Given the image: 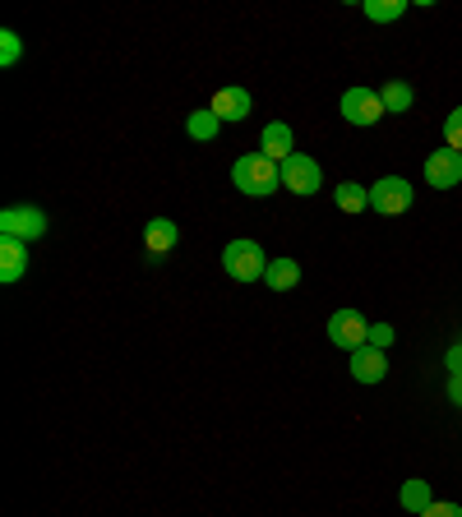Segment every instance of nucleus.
Here are the masks:
<instances>
[{"instance_id":"f257e3e1","label":"nucleus","mask_w":462,"mask_h":517,"mask_svg":"<svg viewBox=\"0 0 462 517\" xmlns=\"http://www.w3.org/2000/svg\"><path fill=\"white\" fill-rule=\"evenodd\" d=\"M231 185L241 194H250V199H268L273 190H282V171L273 157H264L255 148V153L236 157V167H231Z\"/></svg>"},{"instance_id":"f03ea898","label":"nucleus","mask_w":462,"mask_h":517,"mask_svg":"<svg viewBox=\"0 0 462 517\" xmlns=\"http://www.w3.org/2000/svg\"><path fill=\"white\" fill-rule=\"evenodd\" d=\"M222 268H227L231 282H259V277H268V259L255 241H231L222 250Z\"/></svg>"},{"instance_id":"7ed1b4c3","label":"nucleus","mask_w":462,"mask_h":517,"mask_svg":"<svg viewBox=\"0 0 462 517\" xmlns=\"http://www.w3.org/2000/svg\"><path fill=\"white\" fill-rule=\"evenodd\" d=\"M47 236V213L42 208H5L0 213V241H42Z\"/></svg>"},{"instance_id":"20e7f679","label":"nucleus","mask_w":462,"mask_h":517,"mask_svg":"<svg viewBox=\"0 0 462 517\" xmlns=\"http://www.w3.org/2000/svg\"><path fill=\"white\" fill-rule=\"evenodd\" d=\"M412 204H416V190H412V181H402V176H384V181L370 185V208H375V213L398 217Z\"/></svg>"},{"instance_id":"39448f33","label":"nucleus","mask_w":462,"mask_h":517,"mask_svg":"<svg viewBox=\"0 0 462 517\" xmlns=\"http://www.w3.org/2000/svg\"><path fill=\"white\" fill-rule=\"evenodd\" d=\"M384 116H389V111H384L375 88H347V93H342V121L347 125H379Z\"/></svg>"},{"instance_id":"423d86ee","label":"nucleus","mask_w":462,"mask_h":517,"mask_svg":"<svg viewBox=\"0 0 462 517\" xmlns=\"http://www.w3.org/2000/svg\"><path fill=\"white\" fill-rule=\"evenodd\" d=\"M329 337H333V347H342L352 356V351L370 347V324L361 319V310H338L329 319Z\"/></svg>"},{"instance_id":"0eeeda50","label":"nucleus","mask_w":462,"mask_h":517,"mask_svg":"<svg viewBox=\"0 0 462 517\" xmlns=\"http://www.w3.org/2000/svg\"><path fill=\"white\" fill-rule=\"evenodd\" d=\"M278 171H282V185L292 194H315L319 185H324V171H319V162L310 153H292Z\"/></svg>"},{"instance_id":"6e6552de","label":"nucleus","mask_w":462,"mask_h":517,"mask_svg":"<svg viewBox=\"0 0 462 517\" xmlns=\"http://www.w3.org/2000/svg\"><path fill=\"white\" fill-rule=\"evenodd\" d=\"M426 181L435 185V190H453V185L462 181V153H453V148H435V153L426 157Z\"/></svg>"},{"instance_id":"1a4fd4ad","label":"nucleus","mask_w":462,"mask_h":517,"mask_svg":"<svg viewBox=\"0 0 462 517\" xmlns=\"http://www.w3.org/2000/svg\"><path fill=\"white\" fill-rule=\"evenodd\" d=\"M259 153L264 157H273V162H287V157L296 153V134H292V125L287 121H268L264 125V134H259Z\"/></svg>"},{"instance_id":"9d476101","label":"nucleus","mask_w":462,"mask_h":517,"mask_svg":"<svg viewBox=\"0 0 462 517\" xmlns=\"http://www.w3.org/2000/svg\"><path fill=\"white\" fill-rule=\"evenodd\" d=\"M389 374V356L379 347H361V351H352V379L356 384H379Z\"/></svg>"},{"instance_id":"9b49d317","label":"nucleus","mask_w":462,"mask_h":517,"mask_svg":"<svg viewBox=\"0 0 462 517\" xmlns=\"http://www.w3.org/2000/svg\"><path fill=\"white\" fill-rule=\"evenodd\" d=\"M250 111H255V102H250L245 88H222V93H213V116H218L222 125H227V121H245Z\"/></svg>"},{"instance_id":"f8f14e48","label":"nucleus","mask_w":462,"mask_h":517,"mask_svg":"<svg viewBox=\"0 0 462 517\" xmlns=\"http://www.w3.org/2000/svg\"><path fill=\"white\" fill-rule=\"evenodd\" d=\"M28 268V245L24 241H0V282L14 287Z\"/></svg>"},{"instance_id":"ddd939ff","label":"nucleus","mask_w":462,"mask_h":517,"mask_svg":"<svg viewBox=\"0 0 462 517\" xmlns=\"http://www.w3.org/2000/svg\"><path fill=\"white\" fill-rule=\"evenodd\" d=\"M176 241H181V227L171 222V217H153L144 227V245L153 254H167V250H176Z\"/></svg>"},{"instance_id":"4468645a","label":"nucleus","mask_w":462,"mask_h":517,"mask_svg":"<svg viewBox=\"0 0 462 517\" xmlns=\"http://www.w3.org/2000/svg\"><path fill=\"white\" fill-rule=\"evenodd\" d=\"M273 291H292L301 282V264L296 259H268V277H264Z\"/></svg>"},{"instance_id":"2eb2a0df","label":"nucleus","mask_w":462,"mask_h":517,"mask_svg":"<svg viewBox=\"0 0 462 517\" xmlns=\"http://www.w3.org/2000/svg\"><path fill=\"white\" fill-rule=\"evenodd\" d=\"M398 504L407 508V513L421 517L430 504H435V494H430V481H407V485L398 490Z\"/></svg>"},{"instance_id":"dca6fc26","label":"nucleus","mask_w":462,"mask_h":517,"mask_svg":"<svg viewBox=\"0 0 462 517\" xmlns=\"http://www.w3.org/2000/svg\"><path fill=\"white\" fill-rule=\"evenodd\" d=\"M379 102H384V111H393V116H402V111H412V102H416V93H412V84H384L379 88Z\"/></svg>"},{"instance_id":"f3484780","label":"nucleus","mask_w":462,"mask_h":517,"mask_svg":"<svg viewBox=\"0 0 462 517\" xmlns=\"http://www.w3.org/2000/svg\"><path fill=\"white\" fill-rule=\"evenodd\" d=\"M361 10H365V19H375V24H393V19L407 14V0H365Z\"/></svg>"},{"instance_id":"a211bd4d","label":"nucleus","mask_w":462,"mask_h":517,"mask_svg":"<svg viewBox=\"0 0 462 517\" xmlns=\"http://www.w3.org/2000/svg\"><path fill=\"white\" fill-rule=\"evenodd\" d=\"M338 208L342 213H365V208H370V190L356 185V181H342L338 185Z\"/></svg>"},{"instance_id":"6ab92c4d","label":"nucleus","mask_w":462,"mask_h":517,"mask_svg":"<svg viewBox=\"0 0 462 517\" xmlns=\"http://www.w3.org/2000/svg\"><path fill=\"white\" fill-rule=\"evenodd\" d=\"M185 130H190V139H218L222 121L213 116V107H204V111H190V121H185Z\"/></svg>"},{"instance_id":"aec40b11","label":"nucleus","mask_w":462,"mask_h":517,"mask_svg":"<svg viewBox=\"0 0 462 517\" xmlns=\"http://www.w3.org/2000/svg\"><path fill=\"white\" fill-rule=\"evenodd\" d=\"M444 148L462 153V107H453V111H449V121H444Z\"/></svg>"},{"instance_id":"412c9836","label":"nucleus","mask_w":462,"mask_h":517,"mask_svg":"<svg viewBox=\"0 0 462 517\" xmlns=\"http://www.w3.org/2000/svg\"><path fill=\"white\" fill-rule=\"evenodd\" d=\"M19 51H24V42H19V33H10V28H5V33H0V65L10 70V65L19 61Z\"/></svg>"},{"instance_id":"4be33fe9","label":"nucleus","mask_w":462,"mask_h":517,"mask_svg":"<svg viewBox=\"0 0 462 517\" xmlns=\"http://www.w3.org/2000/svg\"><path fill=\"white\" fill-rule=\"evenodd\" d=\"M393 337H398V333H393V328H389V324H370V347H379V351H389V347H393Z\"/></svg>"},{"instance_id":"5701e85b","label":"nucleus","mask_w":462,"mask_h":517,"mask_svg":"<svg viewBox=\"0 0 462 517\" xmlns=\"http://www.w3.org/2000/svg\"><path fill=\"white\" fill-rule=\"evenodd\" d=\"M421 517H462V504H449V499H435Z\"/></svg>"},{"instance_id":"b1692460","label":"nucleus","mask_w":462,"mask_h":517,"mask_svg":"<svg viewBox=\"0 0 462 517\" xmlns=\"http://www.w3.org/2000/svg\"><path fill=\"white\" fill-rule=\"evenodd\" d=\"M444 365H449V374H462V342H453V347H449Z\"/></svg>"},{"instance_id":"393cba45","label":"nucleus","mask_w":462,"mask_h":517,"mask_svg":"<svg viewBox=\"0 0 462 517\" xmlns=\"http://www.w3.org/2000/svg\"><path fill=\"white\" fill-rule=\"evenodd\" d=\"M449 402L462 407V374H449Z\"/></svg>"}]
</instances>
